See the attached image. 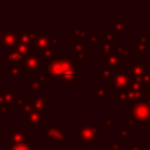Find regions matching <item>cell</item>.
Segmentation results:
<instances>
[{
	"label": "cell",
	"instance_id": "obj_18",
	"mask_svg": "<svg viewBox=\"0 0 150 150\" xmlns=\"http://www.w3.org/2000/svg\"><path fill=\"white\" fill-rule=\"evenodd\" d=\"M9 67V74L16 77H22L25 75V69L22 67V62L21 63H16V64H8Z\"/></svg>",
	"mask_w": 150,
	"mask_h": 150
},
{
	"label": "cell",
	"instance_id": "obj_14",
	"mask_svg": "<svg viewBox=\"0 0 150 150\" xmlns=\"http://www.w3.org/2000/svg\"><path fill=\"white\" fill-rule=\"evenodd\" d=\"M120 64H121V60L120 56L114 54V53H109L105 56V67L111 68L114 71H118L120 70Z\"/></svg>",
	"mask_w": 150,
	"mask_h": 150
},
{
	"label": "cell",
	"instance_id": "obj_37",
	"mask_svg": "<svg viewBox=\"0 0 150 150\" xmlns=\"http://www.w3.org/2000/svg\"><path fill=\"white\" fill-rule=\"evenodd\" d=\"M50 43H54V45H61V40H60V39H57V40H55V39H50Z\"/></svg>",
	"mask_w": 150,
	"mask_h": 150
},
{
	"label": "cell",
	"instance_id": "obj_20",
	"mask_svg": "<svg viewBox=\"0 0 150 150\" xmlns=\"http://www.w3.org/2000/svg\"><path fill=\"white\" fill-rule=\"evenodd\" d=\"M29 103L32 104V107L35 109V110H38V111H41V112H43V110H45V107H46V101L43 100V98H35V97H32L30 100H29Z\"/></svg>",
	"mask_w": 150,
	"mask_h": 150
},
{
	"label": "cell",
	"instance_id": "obj_13",
	"mask_svg": "<svg viewBox=\"0 0 150 150\" xmlns=\"http://www.w3.org/2000/svg\"><path fill=\"white\" fill-rule=\"evenodd\" d=\"M8 136H9V142L13 143H28V137L25 134L23 130H16V129H12L8 130Z\"/></svg>",
	"mask_w": 150,
	"mask_h": 150
},
{
	"label": "cell",
	"instance_id": "obj_5",
	"mask_svg": "<svg viewBox=\"0 0 150 150\" xmlns=\"http://www.w3.org/2000/svg\"><path fill=\"white\" fill-rule=\"evenodd\" d=\"M131 82L129 73H117L110 79V87L116 90H127Z\"/></svg>",
	"mask_w": 150,
	"mask_h": 150
},
{
	"label": "cell",
	"instance_id": "obj_38",
	"mask_svg": "<svg viewBox=\"0 0 150 150\" xmlns=\"http://www.w3.org/2000/svg\"><path fill=\"white\" fill-rule=\"evenodd\" d=\"M125 122H127V123H128V124H130V127H131V128H132V129H134V128H135V124H134V122H132V121H131V120H128V121H125Z\"/></svg>",
	"mask_w": 150,
	"mask_h": 150
},
{
	"label": "cell",
	"instance_id": "obj_22",
	"mask_svg": "<svg viewBox=\"0 0 150 150\" xmlns=\"http://www.w3.org/2000/svg\"><path fill=\"white\" fill-rule=\"evenodd\" d=\"M8 150H34L28 143H13L8 141Z\"/></svg>",
	"mask_w": 150,
	"mask_h": 150
},
{
	"label": "cell",
	"instance_id": "obj_3",
	"mask_svg": "<svg viewBox=\"0 0 150 150\" xmlns=\"http://www.w3.org/2000/svg\"><path fill=\"white\" fill-rule=\"evenodd\" d=\"M77 138L83 144H93L98 138V129H97V125H87V124L79 125Z\"/></svg>",
	"mask_w": 150,
	"mask_h": 150
},
{
	"label": "cell",
	"instance_id": "obj_30",
	"mask_svg": "<svg viewBox=\"0 0 150 150\" xmlns=\"http://www.w3.org/2000/svg\"><path fill=\"white\" fill-rule=\"evenodd\" d=\"M8 108L9 107H8V103H7L4 94L0 93V112H6L8 110Z\"/></svg>",
	"mask_w": 150,
	"mask_h": 150
},
{
	"label": "cell",
	"instance_id": "obj_19",
	"mask_svg": "<svg viewBox=\"0 0 150 150\" xmlns=\"http://www.w3.org/2000/svg\"><path fill=\"white\" fill-rule=\"evenodd\" d=\"M55 52L49 47V48H46V49H43L42 50V54H41V56H40V59H41V62H42V64H46V63H48L49 61H52L54 57H55Z\"/></svg>",
	"mask_w": 150,
	"mask_h": 150
},
{
	"label": "cell",
	"instance_id": "obj_43",
	"mask_svg": "<svg viewBox=\"0 0 150 150\" xmlns=\"http://www.w3.org/2000/svg\"><path fill=\"white\" fill-rule=\"evenodd\" d=\"M1 57H2V55H1V50H0V59H1Z\"/></svg>",
	"mask_w": 150,
	"mask_h": 150
},
{
	"label": "cell",
	"instance_id": "obj_2",
	"mask_svg": "<svg viewBox=\"0 0 150 150\" xmlns=\"http://www.w3.org/2000/svg\"><path fill=\"white\" fill-rule=\"evenodd\" d=\"M131 118L139 124L150 123V105L146 103L137 102L131 108Z\"/></svg>",
	"mask_w": 150,
	"mask_h": 150
},
{
	"label": "cell",
	"instance_id": "obj_32",
	"mask_svg": "<svg viewBox=\"0 0 150 150\" xmlns=\"http://www.w3.org/2000/svg\"><path fill=\"white\" fill-rule=\"evenodd\" d=\"M114 128H115V124H114L112 120H107L104 122V129L105 130H114Z\"/></svg>",
	"mask_w": 150,
	"mask_h": 150
},
{
	"label": "cell",
	"instance_id": "obj_28",
	"mask_svg": "<svg viewBox=\"0 0 150 150\" xmlns=\"http://www.w3.org/2000/svg\"><path fill=\"white\" fill-rule=\"evenodd\" d=\"M101 76L105 80V81H110V79L114 76V70L109 67H105L102 71H101Z\"/></svg>",
	"mask_w": 150,
	"mask_h": 150
},
{
	"label": "cell",
	"instance_id": "obj_23",
	"mask_svg": "<svg viewBox=\"0 0 150 150\" xmlns=\"http://www.w3.org/2000/svg\"><path fill=\"white\" fill-rule=\"evenodd\" d=\"M93 95H94V97H97V98H107L109 96V89L102 88V87H96L93 89Z\"/></svg>",
	"mask_w": 150,
	"mask_h": 150
},
{
	"label": "cell",
	"instance_id": "obj_8",
	"mask_svg": "<svg viewBox=\"0 0 150 150\" xmlns=\"http://www.w3.org/2000/svg\"><path fill=\"white\" fill-rule=\"evenodd\" d=\"M25 116L26 117H25L23 123L25 124H28V127H29L30 130H34L35 127L39 125V124H46V121H45V117H43V112L38 111L35 109H33L32 111H29Z\"/></svg>",
	"mask_w": 150,
	"mask_h": 150
},
{
	"label": "cell",
	"instance_id": "obj_34",
	"mask_svg": "<svg viewBox=\"0 0 150 150\" xmlns=\"http://www.w3.org/2000/svg\"><path fill=\"white\" fill-rule=\"evenodd\" d=\"M118 142H116V141H112V142H110V146H109V150H117L120 146H118Z\"/></svg>",
	"mask_w": 150,
	"mask_h": 150
},
{
	"label": "cell",
	"instance_id": "obj_4",
	"mask_svg": "<svg viewBox=\"0 0 150 150\" xmlns=\"http://www.w3.org/2000/svg\"><path fill=\"white\" fill-rule=\"evenodd\" d=\"M45 135H46V139L55 142L57 146H61L62 143L67 139L66 131L59 125H48L45 130Z\"/></svg>",
	"mask_w": 150,
	"mask_h": 150
},
{
	"label": "cell",
	"instance_id": "obj_40",
	"mask_svg": "<svg viewBox=\"0 0 150 150\" xmlns=\"http://www.w3.org/2000/svg\"><path fill=\"white\" fill-rule=\"evenodd\" d=\"M2 32H4V26H2V23H0V40H1V34H2Z\"/></svg>",
	"mask_w": 150,
	"mask_h": 150
},
{
	"label": "cell",
	"instance_id": "obj_11",
	"mask_svg": "<svg viewBox=\"0 0 150 150\" xmlns=\"http://www.w3.org/2000/svg\"><path fill=\"white\" fill-rule=\"evenodd\" d=\"M35 30L33 28H20L19 29V36L18 42L21 43H33L35 39Z\"/></svg>",
	"mask_w": 150,
	"mask_h": 150
},
{
	"label": "cell",
	"instance_id": "obj_9",
	"mask_svg": "<svg viewBox=\"0 0 150 150\" xmlns=\"http://www.w3.org/2000/svg\"><path fill=\"white\" fill-rule=\"evenodd\" d=\"M42 64L40 56H36L34 54H29L27 56H25L23 61H22V67L25 70L28 71H35Z\"/></svg>",
	"mask_w": 150,
	"mask_h": 150
},
{
	"label": "cell",
	"instance_id": "obj_7",
	"mask_svg": "<svg viewBox=\"0 0 150 150\" xmlns=\"http://www.w3.org/2000/svg\"><path fill=\"white\" fill-rule=\"evenodd\" d=\"M71 53L79 60H87L88 59V45L84 43L83 40H81V39L73 38Z\"/></svg>",
	"mask_w": 150,
	"mask_h": 150
},
{
	"label": "cell",
	"instance_id": "obj_29",
	"mask_svg": "<svg viewBox=\"0 0 150 150\" xmlns=\"http://www.w3.org/2000/svg\"><path fill=\"white\" fill-rule=\"evenodd\" d=\"M100 49V55H103V54H109V53H112V46L111 45H108V43H103V45H100L98 47Z\"/></svg>",
	"mask_w": 150,
	"mask_h": 150
},
{
	"label": "cell",
	"instance_id": "obj_42",
	"mask_svg": "<svg viewBox=\"0 0 150 150\" xmlns=\"http://www.w3.org/2000/svg\"><path fill=\"white\" fill-rule=\"evenodd\" d=\"M0 150H8V149H6V148H0Z\"/></svg>",
	"mask_w": 150,
	"mask_h": 150
},
{
	"label": "cell",
	"instance_id": "obj_41",
	"mask_svg": "<svg viewBox=\"0 0 150 150\" xmlns=\"http://www.w3.org/2000/svg\"><path fill=\"white\" fill-rule=\"evenodd\" d=\"M2 123H4V120H2V118H0V125H1Z\"/></svg>",
	"mask_w": 150,
	"mask_h": 150
},
{
	"label": "cell",
	"instance_id": "obj_17",
	"mask_svg": "<svg viewBox=\"0 0 150 150\" xmlns=\"http://www.w3.org/2000/svg\"><path fill=\"white\" fill-rule=\"evenodd\" d=\"M2 94H4V96H5V98H6L7 103H8V107L12 105L19 98V95L13 90L12 87H5L4 90H2Z\"/></svg>",
	"mask_w": 150,
	"mask_h": 150
},
{
	"label": "cell",
	"instance_id": "obj_24",
	"mask_svg": "<svg viewBox=\"0 0 150 150\" xmlns=\"http://www.w3.org/2000/svg\"><path fill=\"white\" fill-rule=\"evenodd\" d=\"M73 32V38H76V39H81V40H84V39H88V29H80V28H73L71 29Z\"/></svg>",
	"mask_w": 150,
	"mask_h": 150
},
{
	"label": "cell",
	"instance_id": "obj_21",
	"mask_svg": "<svg viewBox=\"0 0 150 150\" xmlns=\"http://www.w3.org/2000/svg\"><path fill=\"white\" fill-rule=\"evenodd\" d=\"M145 71L144 67L138 63V62H135V61H131V74L135 76V77H139L141 75H143Z\"/></svg>",
	"mask_w": 150,
	"mask_h": 150
},
{
	"label": "cell",
	"instance_id": "obj_26",
	"mask_svg": "<svg viewBox=\"0 0 150 150\" xmlns=\"http://www.w3.org/2000/svg\"><path fill=\"white\" fill-rule=\"evenodd\" d=\"M146 49H150V46H146L145 42H143L142 40H138L137 46H136V54L143 55V54L146 53Z\"/></svg>",
	"mask_w": 150,
	"mask_h": 150
},
{
	"label": "cell",
	"instance_id": "obj_36",
	"mask_svg": "<svg viewBox=\"0 0 150 150\" xmlns=\"http://www.w3.org/2000/svg\"><path fill=\"white\" fill-rule=\"evenodd\" d=\"M125 150H142L141 148H137L136 145H131V146H127Z\"/></svg>",
	"mask_w": 150,
	"mask_h": 150
},
{
	"label": "cell",
	"instance_id": "obj_25",
	"mask_svg": "<svg viewBox=\"0 0 150 150\" xmlns=\"http://www.w3.org/2000/svg\"><path fill=\"white\" fill-rule=\"evenodd\" d=\"M115 102H116V103H125V102H128L127 91H125V90H116V94H115Z\"/></svg>",
	"mask_w": 150,
	"mask_h": 150
},
{
	"label": "cell",
	"instance_id": "obj_33",
	"mask_svg": "<svg viewBox=\"0 0 150 150\" xmlns=\"http://www.w3.org/2000/svg\"><path fill=\"white\" fill-rule=\"evenodd\" d=\"M88 40H89L90 43L97 45V43H98V35H91V36H88Z\"/></svg>",
	"mask_w": 150,
	"mask_h": 150
},
{
	"label": "cell",
	"instance_id": "obj_15",
	"mask_svg": "<svg viewBox=\"0 0 150 150\" xmlns=\"http://www.w3.org/2000/svg\"><path fill=\"white\" fill-rule=\"evenodd\" d=\"M14 49L16 52H19L21 55L27 56L29 54H34V52L36 50V47L33 43H21V42H18Z\"/></svg>",
	"mask_w": 150,
	"mask_h": 150
},
{
	"label": "cell",
	"instance_id": "obj_39",
	"mask_svg": "<svg viewBox=\"0 0 150 150\" xmlns=\"http://www.w3.org/2000/svg\"><path fill=\"white\" fill-rule=\"evenodd\" d=\"M144 97H145V98H146V102H145V103H146V104H149V105H150V94H148V95H145V96H144Z\"/></svg>",
	"mask_w": 150,
	"mask_h": 150
},
{
	"label": "cell",
	"instance_id": "obj_16",
	"mask_svg": "<svg viewBox=\"0 0 150 150\" xmlns=\"http://www.w3.org/2000/svg\"><path fill=\"white\" fill-rule=\"evenodd\" d=\"M2 59H4L5 61H7L8 64H16V63H21V62L23 61L25 56L21 55L19 52H16V50L14 49V50L8 52V54L5 55V56H2Z\"/></svg>",
	"mask_w": 150,
	"mask_h": 150
},
{
	"label": "cell",
	"instance_id": "obj_35",
	"mask_svg": "<svg viewBox=\"0 0 150 150\" xmlns=\"http://www.w3.org/2000/svg\"><path fill=\"white\" fill-rule=\"evenodd\" d=\"M125 50H127V49H125L124 46H117V47H116V52H117L118 54H124Z\"/></svg>",
	"mask_w": 150,
	"mask_h": 150
},
{
	"label": "cell",
	"instance_id": "obj_27",
	"mask_svg": "<svg viewBox=\"0 0 150 150\" xmlns=\"http://www.w3.org/2000/svg\"><path fill=\"white\" fill-rule=\"evenodd\" d=\"M107 30L111 34H116V33H122L124 30V25L122 23H111L109 28H107Z\"/></svg>",
	"mask_w": 150,
	"mask_h": 150
},
{
	"label": "cell",
	"instance_id": "obj_12",
	"mask_svg": "<svg viewBox=\"0 0 150 150\" xmlns=\"http://www.w3.org/2000/svg\"><path fill=\"white\" fill-rule=\"evenodd\" d=\"M50 39H52V36L49 34H36L35 39H34V43H35L36 49L43 50L46 48H49L50 47Z\"/></svg>",
	"mask_w": 150,
	"mask_h": 150
},
{
	"label": "cell",
	"instance_id": "obj_1",
	"mask_svg": "<svg viewBox=\"0 0 150 150\" xmlns=\"http://www.w3.org/2000/svg\"><path fill=\"white\" fill-rule=\"evenodd\" d=\"M47 75L52 81L61 83L63 88H70L77 81L76 62L70 56L55 55V57L46 63Z\"/></svg>",
	"mask_w": 150,
	"mask_h": 150
},
{
	"label": "cell",
	"instance_id": "obj_10",
	"mask_svg": "<svg viewBox=\"0 0 150 150\" xmlns=\"http://www.w3.org/2000/svg\"><path fill=\"white\" fill-rule=\"evenodd\" d=\"M46 87L45 77L40 76L36 71H29V90L30 91H38Z\"/></svg>",
	"mask_w": 150,
	"mask_h": 150
},
{
	"label": "cell",
	"instance_id": "obj_31",
	"mask_svg": "<svg viewBox=\"0 0 150 150\" xmlns=\"http://www.w3.org/2000/svg\"><path fill=\"white\" fill-rule=\"evenodd\" d=\"M120 135H121V139L122 141H130L131 137H130V134L128 130H121L120 131Z\"/></svg>",
	"mask_w": 150,
	"mask_h": 150
},
{
	"label": "cell",
	"instance_id": "obj_6",
	"mask_svg": "<svg viewBox=\"0 0 150 150\" xmlns=\"http://www.w3.org/2000/svg\"><path fill=\"white\" fill-rule=\"evenodd\" d=\"M18 36H19V29L18 28H13V29H7L4 30L1 34V45L5 49H12L15 48L16 43H18Z\"/></svg>",
	"mask_w": 150,
	"mask_h": 150
}]
</instances>
